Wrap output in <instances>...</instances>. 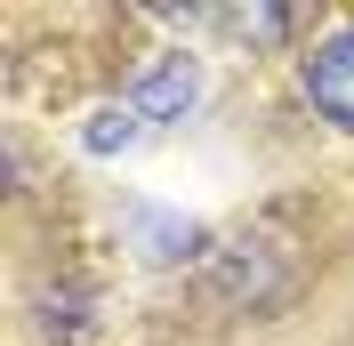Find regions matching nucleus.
I'll use <instances>...</instances> for the list:
<instances>
[{"label": "nucleus", "mask_w": 354, "mask_h": 346, "mask_svg": "<svg viewBox=\"0 0 354 346\" xmlns=\"http://www.w3.org/2000/svg\"><path fill=\"white\" fill-rule=\"evenodd\" d=\"M194 105H201L194 57H153V65L137 73V89H129V113H145V121H185Z\"/></svg>", "instance_id": "f257e3e1"}, {"label": "nucleus", "mask_w": 354, "mask_h": 346, "mask_svg": "<svg viewBox=\"0 0 354 346\" xmlns=\"http://www.w3.org/2000/svg\"><path fill=\"white\" fill-rule=\"evenodd\" d=\"M306 105L322 121H346L354 129V33H338V41H322L306 57Z\"/></svg>", "instance_id": "f03ea898"}, {"label": "nucleus", "mask_w": 354, "mask_h": 346, "mask_svg": "<svg viewBox=\"0 0 354 346\" xmlns=\"http://www.w3.org/2000/svg\"><path fill=\"white\" fill-rule=\"evenodd\" d=\"M129 129H137V113H88V153H113V145H129Z\"/></svg>", "instance_id": "7ed1b4c3"}, {"label": "nucleus", "mask_w": 354, "mask_h": 346, "mask_svg": "<svg viewBox=\"0 0 354 346\" xmlns=\"http://www.w3.org/2000/svg\"><path fill=\"white\" fill-rule=\"evenodd\" d=\"M282 24H290V8H250V17H242V33H258V41H274Z\"/></svg>", "instance_id": "20e7f679"}]
</instances>
